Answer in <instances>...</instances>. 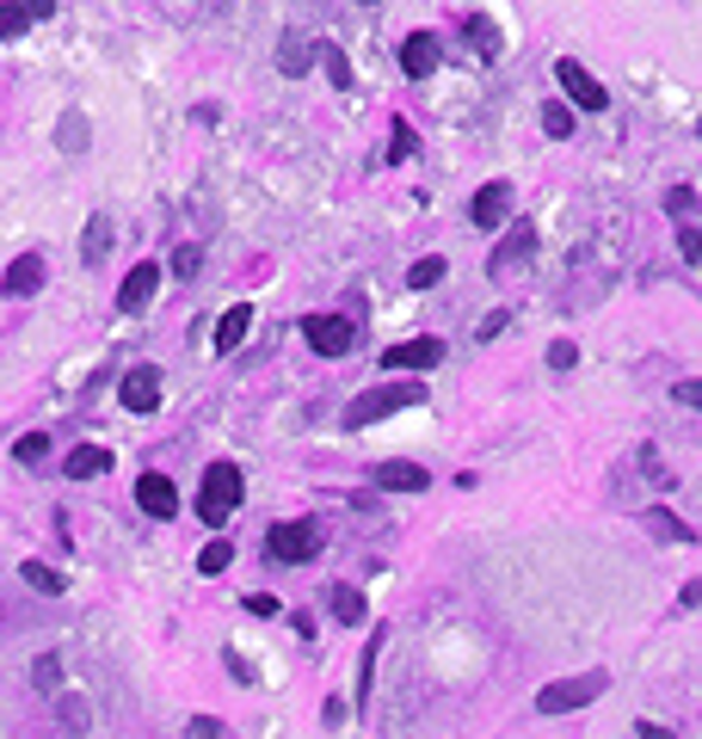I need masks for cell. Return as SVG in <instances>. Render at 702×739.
I'll list each match as a JSON object with an SVG mask.
<instances>
[{"label": "cell", "instance_id": "1", "mask_svg": "<svg viewBox=\"0 0 702 739\" xmlns=\"http://www.w3.org/2000/svg\"><path fill=\"white\" fill-rule=\"evenodd\" d=\"M400 407H425V382H382V388H370V395H358L345 407V425L363 432V425H376V419L400 413Z\"/></svg>", "mask_w": 702, "mask_h": 739}, {"label": "cell", "instance_id": "2", "mask_svg": "<svg viewBox=\"0 0 702 739\" xmlns=\"http://www.w3.org/2000/svg\"><path fill=\"white\" fill-rule=\"evenodd\" d=\"M321 543H327V531L315 524V518H284V524H271V531H266V555H271V561H284V568L315 561Z\"/></svg>", "mask_w": 702, "mask_h": 739}, {"label": "cell", "instance_id": "3", "mask_svg": "<svg viewBox=\"0 0 702 739\" xmlns=\"http://www.w3.org/2000/svg\"><path fill=\"white\" fill-rule=\"evenodd\" d=\"M241 493H247L241 469H234V462H216V469L204 474V493H197V518H204L209 531H216V524H228V518H234V506H241Z\"/></svg>", "mask_w": 702, "mask_h": 739}, {"label": "cell", "instance_id": "4", "mask_svg": "<svg viewBox=\"0 0 702 739\" xmlns=\"http://www.w3.org/2000/svg\"><path fill=\"white\" fill-rule=\"evenodd\" d=\"M610 690L604 672H579V678H554L536 690V715H573V709H586V702H598Z\"/></svg>", "mask_w": 702, "mask_h": 739}, {"label": "cell", "instance_id": "5", "mask_svg": "<svg viewBox=\"0 0 702 739\" xmlns=\"http://www.w3.org/2000/svg\"><path fill=\"white\" fill-rule=\"evenodd\" d=\"M665 216L678 222L684 259L702 271V204H697V186H672V191H665Z\"/></svg>", "mask_w": 702, "mask_h": 739}, {"label": "cell", "instance_id": "6", "mask_svg": "<svg viewBox=\"0 0 702 739\" xmlns=\"http://www.w3.org/2000/svg\"><path fill=\"white\" fill-rule=\"evenodd\" d=\"M303 340L321 352V358H345L352 352V340H358V327L345 321V315H308L303 321Z\"/></svg>", "mask_w": 702, "mask_h": 739}, {"label": "cell", "instance_id": "7", "mask_svg": "<svg viewBox=\"0 0 702 739\" xmlns=\"http://www.w3.org/2000/svg\"><path fill=\"white\" fill-rule=\"evenodd\" d=\"M554 75H561V93H567L573 105H579V112H604V105H610V93H604V87H598V80H591L573 56L554 62Z\"/></svg>", "mask_w": 702, "mask_h": 739}, {"label": "cell", "instance_id": "8", "mask_svg": "<svg viewBox=\"0 0 702 739\" xmlns=\"http://www.w3.org/2000/svg\"><path fill=\"white\" fill-rule=\"evenodd\" d=\"M531 253H536V228L531 222H512V234H506V241L494 246V259H487V278H512Z\"/></svg>", "mask_w": 702, "mask_h": 739}, {"label": "cell", "instance_id": "9", "mask_svg": "<svg viewBox=\"0 0 702 739\" xmlns=\"http://www.w3.org/2000/svg\"><path fill=\"white\" fill-rule=\"evenodd\" d=\"M444 364V340H407L382 352V370H437Z\"/></svg>", "mask_w": 702, "mask_h": 739}, {"label": "cell", "instance_id": "10", "mask_svg": "<svg viewBox=\"0 0 702 739\" xmlns=\"http://www.w3.org/2000/svg\"><path fill=\"white\" fill-rule=\"evenodd\" d=\"M117 400H124L130 413H154V407H161V370H149V364L130 370V377L117 382Z\"/></svg>", "mask_w": 702, "mask_h": 739}, {"label": "cell", "instance_id": "11", "mask_svg": "<svg viewBox=\"0 0 702 739\" xmlns=\"http://www.w3.org/2000/svg\"><path fill=\"white\" fill-rule=\"evenodd\" d=\"M506 216H512V186H506V179L481 186V191H475V204H469V222H475V228H499Z\"/></svg>", "mask_w": 702, "mask_h": 739}, {"label": "cell", "instance_id": "12", "mask_svg": "<svg viewBox=\"0 0 702 739\" xmlns=\"http://www.w3.org/2000/svg\"><path fill=\"white\" fill-rule=\"evenodd\" d=\"M154 290H161V266H154V259H142V266H136L130 278L117 284V308H124V315H136V308H149V296H154Z\"/></svg>", "mask_w": 702, "mask_h": 739}, {"label": "cell", "instance_id": "13", "mask_svg": "<svg viewBox=\"0 0 702 739\" xmlns=\"http://www.w3.org/2000/svg\"><path fill=\"white\" fill-rule=\"evenodd\" d=\"M136 506L149 518H173L179 512V487H173L167 474H142V481H136Z\"/></svg>", "mask_w": 702, "mask_h": 739}, {"label": "cell", "instance_id": "14", "mask_svg": "<svg viewBox=\"0 0 702 739\" xmlns=\"http://www.w3.org/2000/svg\"><path fill=\"white\" fill-rule=\"evenodd\" d=\"M38 290H43V259H38V253L13 259L7 278H0V296H13V303H20V296H38Z\"/></svg>", "mask_w": 702, "mask_h": 739}, {"label": "cell", "instance_id": "15", "mask_svg": "<svg viewBox=\"0 0 702 739\" xmlns=\"http://www.w3.org/2000/svg\"><path fill=\"white\" fill-rule=\"evenodd\" d=\"M437 56H444V50H437V38L432 31H413V38L400 43V68H407V75L413 80H425L437 68Z\"/></svg>", "mask_w": 702, "mask_h": 739}, {"label": "cell", "instance_id": "16", "mask_svg": "<svg viewBox=\"0 0 702 739\" xmlns=\"http://www.w3.org/2000/svg\"><path fill=\"white\" fill-rule=\"evenodd\" d=\"M376 487H388V493H419V487H432V474L413 469V462H382V469H376Z\"/></svg>", "mask_w": 702, "mask_h": 739}, {"label": "cell", "instance_id": "17", "mask_svg": "<svg viewBox=\"0 0 702 739\" xmlns=\"http://www.w3.org/2000/svg\"><path fill=\"white\" fill-rule=\"evenodd\" d=\"M247 327H253V308H247V303H234L222 321H216V352H234V345L247 340Z\"/></svg>", "mask_w": 702, "mask_h": 739}, {"label": "cell", "instance_id": "18", "mask_svg": "<svg viewBox=\"0 0 702 739\" xmlns=\"http://www.w3.org/2000/svg\"><path fill=\"white\" fill-rule=\"evenodd\" d=\"M327 610H333V623H352V628L370 616V610H363V591H352V586H327Z\"/></svg>", "mask_w": 702, "mask_h": 739}, {"label": "cell", "instance_id": "19", "mask_svg": "<svg viewBox=\"0 0 702 739\" xmlns=\"http://www.w3.org/2000/svg\"><path fill=\"white\" fill-rule=\"evenodd\" d=\"M112 469V450H99V444H80V450H68V474L75 481H93V474Z\"/></svg>", "mask_w": 702, "mask_h": 739}, {"label": "cell", "instance_id": "20", "mask_svg": "<svg viewBox=\"0 0 702 739\" xmlns=\"http://www.w3.org/2000/svg\"><path fill=\"white\" fill-rule=\"evenodd\" d=\"M43 13H56L50 0H38V7H0V38H20L31 20H43Z\"/></svg>", "mask_w": 702, "mask_h": 739}, {"label": "cell", "instance_id": "21", "mask_svg": "<svg viewBox=\"0 0 702 739\" xmlns=\"http://www.w3.org/2000/svg\"><path fill=\"white\" fill-rule=\"evenodd\" d=\"M462 31H469V43H475L481 56H499V25L487 20V13H469V25H462Z\"/></svg>", "mask_w": 702, "mask_h": 739}, {"label": "cell", "instance_id": "22", "mask_svg": "<svg viewBox=\"0 0 702 739\" xmlns=\"http://www.w3.org/2000/svg\"><path fill=\"white\" fill-rule=\"evenodd\" d=\"M20 579H25L31 591H43V598H56V591H62V573H56V568H43V561H25Z\"/></svg>", "mask_w": 702, "mask_h": 739}, {"label": "cell", "instance_id": "23", "mask_svg": "<svg viewBox=\"0 0 702 739\" xmlns=\"http://www.w3.org/2000/svg\"><path fill=\"white\" fill-rule=\"evenodd\" d=\"M382 641H388V628H376L370 635V647H363V665H358V702L370 697V678H376V660H382Z\"/></svg>", "mask_w": 702, "mask_h": 739}, {"label": "cell", "instance_id": "24", "mask_svg": "<svg viewBox=\"0 0 702 739\" xmlns=\"http://www.w3.org/2000/svg\"><path fill=\"white\" fill-rule=\"evenodd\" d=\"M444 259H437V253H425V259H413V271H407V284L413 290H432V284H444Z\"/></svg>", "mask_w": 702, "mask_h": 739}, {"label": "cell", "instance_id": "25", "mask_svg": "<svg viewBox=\"0 0 702 739\" xmlns=\"http://www.w3.org/2000/svg\"><path fill=\"white\" fill-rule=\"evenodd\" d=\"M105 246H112V222H105V216H93V222H87V246H80V253H87V266H99V259H105Z\"/></svg>", "mask_w": 702, "mask_h": 739}, {"label": "cell", "instance_id": "26", "mask_svg": "<svg viewBox=\"0 0 702 739\" xmlns=\"http://www.w3.org/2000/svg\"><path fill=\"white\" fill-rule=\"evenodd\" d=\"M197 568H204L209 579H216V573H228V568H234V543H222V536H216V543L197 555Z\"/></svg>", "mask_w": 702, "mask_h": 739}, {"label": "cell", "instance_id": "27", "mask_svg": "<svg viewBox=\"0 0 702 739\" xmlns=\"http://www.w3.org/2000/svg\"><path fill=\"white\" fill-rule=\"evenodd\" d=\"M647 531L665 536V543H690V524H678V518L665 512V506H660V512H647Z\"/></svg>", "mask_w": 702, "mask_h": 739}, {"label": "cell", "instance_id": "28", "mask_svg": "<svg viewBox=\"0 0 702 739\" xmlns=\"http://www.w3.org/2000/svg\"><path fill=\"white\" fill-rule=\"evenodd\" d=\"M543 130H549V136H573V112H567V105H543Z\"/></svg>", "mask_w": 702, "mask_h": 739}, {"label": "cell", "instance_id": "29", "mask_svg": "<svg viewBox=\"0 0 702 739\" xmlns=\"http://www.w3.org/2000/svg\"><path fill=\"white\" fill-rule=\"evenodd\" d=\"M197 266H204L197 246H179V253H173V278H197Z\"/></svg>", "mask_w": 702, "mask_h": 739}, {"label": "cell", "instance_id": "30", "mask_svg": "<svg viewBox=\"0 0 702 739\" xmlns=\"http://www.w3.org/2000/svg\"><path fill=\"white\" fill-rule=\"evenodd\" d=\"M186 739H228V727H222V721H209V715H191Z\"/></svg>", "mask_w": 702, "mask_h": 739}, {"label": "cell", "instance_id": "31", "mask_svg": "<svg viewBox=\"0 0 702 739\" xmlns=\"http://www.w3.org/2000/svg\"><path fill=\"white\" fill-rule=\"evenodd\" d=\"M549 364H554V370H573V364H579V345H573V340H554V345H549Z\"/></svg>", "mask_w": 702, "mask_h": 739}, {"label": "cell", "instance_id": "32", "mask_svg": "<svg viewBox=\"0 0 702 739\" xmlns=\"http://www.w3.org/2000/svg\"><path fill=\"white\" fill-rule=\"evenodd\" d=\"M20 456H25V462H43V456H50V437H43V432H25V437H20Z\"/></svg>", "mask_w": 702, "mask_h": 739}, {"label": "cell", "instance_id": "33", "mask_svg": "<svg viewBox=\"0 0 702 739\" xmlns=\"http://www.w3.org/2000/svg\"><path fill=\"white\" fill-rule=\"evenodd\" d=\"M321 62H327V75H333V87H352V68H345L340 50H321Z\"/></svg>", "mask_w": 702, "mask_h": 739}, {"label": "cell", "instance_id": "34", "mask_svg": "<svg viewBox=\"0 0 702 739\" xmlns=\"http://www.w3.org/2000/svg\"><path fill=\"white\" fill-rule=\"evenodd\" d=\"M56 142H62V149H87V130H80V117H68V124H62Z\"/></svg>", "mask_w": 702, "mask_h": 739}, {"label": "cell", "instance_id": "35", "mask_svg": "<svg viewBox=\"0 0 702 739\" xmlns=\"http://www.w3.org/2000/svg\"><path fill=\"white\" fill-rule=\"evenodd\" d=\"M413 154V130L407 124H395V142H388V161H407Z\"/></svg>", "mask_w": 702, "mask_h": 739}, {"label": "cell", "instance_id": "36", "mask_svg": "<svg viewBox=\"0 0 702 739\" xmlns=\"http://www.w3.org/2000/svg\"><path fill=\"white\" fill-rule=\"evenodd\" d=\"M31 678H38V690H56V684H62V672H56V660H50V653H43V660H38V672H31Z\"/></svg>", "mask_w": 702, "mask_h": 739}, {"label": "cell", "instance_id": "37", "mask_svg": "<svg viewBox=\"0 0 702 739\" xmlns=\"http://www.w3.org/2000/svg\"><path fill=\"white\" fill-rule=\"evenodd\" d=\"M247 610H253V616H278V598H271V591H253Z\"/></svg>", "mask_w": 702, "mask_h": 739}, {"label": "cell", "instance_id": "38", "mask_svg": "<svg viewBox=\"0 0 702 739\" xmlns=\"http://www.w3.org/2000/svg\"><path fill=\"white\" fill-rule=\"evenodd\" d=\"M678 400L684 407H702V382H678Z\"/></svg>", "mask_w": 702, "mask_h": 739}, {"label": "cell", "instance_id": "39", "mask_svg": "<svg viewBox=\"0 0 702 739\" xmlns=\"http://www.w3.org/2000/svg\"><path fill=\"white\" fill-rule=\"evenodd\" d=\"M678 604H684V610H702V579H697V586H684V591H678Z\"/></svg>", "mask_w": 702, "mask_h": 739}, {"label": "cell", "instance_id": "40", "mask_svg": "<svg viewBox=\"0 0 702 739\" xmlns=\"http://www.w3.org/2000/svg\"><path fill=\"white\" fill-rule=\"evenodd\" d=\"M635 739H678V734H665V727H653V721H641V727H635Z\"/></svg>", "mask_w": 702, "mask_h": 739}, {"label": "cell", "instance_id": "41", "mask_svg": "<svg viewBox=\"0 0 702 739\" xmlns=\"http://www.w3.org/2000/svg\"><path fill=\"white\" fill-rule=\"evenodd\" d=\"M697 136H702V124H697Z\"/></svg>", "mask_w": 702, "mask_h": 739}]
</instances>
